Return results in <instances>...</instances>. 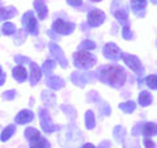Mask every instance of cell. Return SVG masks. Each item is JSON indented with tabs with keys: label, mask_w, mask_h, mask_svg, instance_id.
<instances>
[{
	"label": "cell",
	"mask_w": 157,
	"mask_h": 148,
	"mask_svg": "<svg viewBox=\"0 0 157 148\" xmlns=\"http://www.w3.org/2000/svg\"><path fill=\"white\" fill-rule=\"evenodd\" d=\"M97 77L100 79V81L107 84L113 88H121L126 83L127 73L123 67L121 66H104L98 68L96 72Z\"/></svg>",
	"instance_id": "cell-1"
},
{
	"label": "cell",
	"mask_w": 157,
	"mask_h": 148,
	"mask_svg": "<svg viewBox=\"0 0 157 148\" xmlns=\"http://www.w3.org/2000/svg\"><path fill=\"white\" fill-rule=\"evenodd\" d=\"M72 59H73L75 67L80 68V70H89V68H92L97 63L96 56L86 50H78L77 53L73 54Z\"/></svg>",
	"instance_id": "cell-2"
},
{
	"label": "cell",
	"mask_w": 157,
	"mask_h": 148,
	"mask_svg": "<svg viewBox=\"0 0 157 148\" xmlns=\"http://www.w3.org/2000/svg\"><path fill=\"white\" fill-rule=\"evenodd\" d=\"M25 138L30 143V148H50V142L45 139L37 129L28 127L25 130Z\"/></svg>",
	"instance_id": "cell-3"
},
{
	"label": "cell",
	"mask_w": 157,
	"mask_h": 148,
	"mask_svg": "<svg viewBox=\"0 0 157 148\" xmlns=\"http://www.w3.org/2000/svg\"><path fill=\"white\" fill-rule=\"evenodd\" d=\"M111 13L119 22H122L124 26H127L128 22V9L124 6L123 0H114L111 4Z\"/></svg>",
	"instance_id": "cell-4"
},
{
	"label": "cell",
	"mask_w": 157,
	"mask_h": 148,
	"mask_svg": "<svg viewBox=\"0 0 157 148\" xmlns=\"http://www.w3.org/2000/svg\"><path fill=\"white\" fill-rule=\"evenodd\" d=\"M38 114H39V122H41L42 130L45 132H47V134H51V132H55V131L59 130V126L55 125V123H52L47 109H45V107H41V109L38 110Z\"/></svg>",
	"instance_id": "cell-5"
},
{
	"label": "cell",
	"mask_w": 157,
	"mask_h": 148,
	"mask_svg": "<svg viewBox=\"0 0 157 148\" xmlns=\"http://www.w3.org/2000/svg\"><path fill=\"white\" fill-rule=\"evenodd\" d=\"M22 28H24V32H26L32 36H37L38 34V24H37V20L34 17V14L32 11L26 12L25 14L22 16Z\"/></svg>",
	"instance_id": "cell-6"
},
{
	"label": "cell",
	"mask_w": 157,
	"mask_h": 148,
	"mask_svg": "<svg viewBox=\"0 0 157 148\" xmlns=\"http://www.w3.org/2000/svg\"><path fill=\"white\" fill-rule=\"evenodd\" d=\"M75 29H76V25L73 22H68V21H64V20H60V18L55 20L52 24V32H55L56 34H62V36L71 34Z\"/></svg>",
	"instance_id": "cell-7"
},
{
	"label": "cell",
	"mask_w": 157,
	"mask_h": 148,
	"mask_svg": "<svg viewBox=\"0 0 157 148\" xmlns=\"http://www.w3.org/2000/svg\"><path fill=\"white\" fill-rule=\"evenodd\" d=\"M105 18H106V14L102 11H100V9L94 8L88 13V25L92 28H97L105 21Z\"/></svg>",
	"instance_id": "cell-8"
},
{
	"label": "cell",
	"mask_w": 157,
	"mask_h": 148,
	"mask_svg": "<svg viewBox=\"0 0 157 148\" xmlns=\"http://www.w3.org/2000/svg\"><path fill=\"white\" fill-rule=\"evenodd\" d=\"M104 55H105V58L110 59L111 62H118L123 54H122L121 49L118 47L115 43L110 42V43H107V45H105V47H104Z\"/></svg>",
	"instance_id": "cell-9"
},
{
	"label": "cell",
	"mask_w": 157,
	"mask_h": 148,
	"mask_svg": "<svg viewBox=\"0 0 157 148\" xmlns=\"http://www.w3.org/2000/svg\"><path fill=\"white\" fill-rule=\"evenodd\" d=\"M93 72H73L71 76L72 83L77 87H85V84H88V81H93Z\"/></svg>",
	"instance_id": "cell-10"
},
{
	"label": "cell",
	"mask_w": 157,
	"mask_h": 148,
	"mask_svg": "<svg viewBox=\"0 0 157 148\" xmlns=\"http://www.w3.org/2000/svg\"><path fill=\"white\" fill-rule=\"evenodd\" d=\"M123 56V60L127 66H128L132 71H134L135 73H139V75H143L144 72V68H143V64H141L140 59L135 56V55H122Z\"/></svg>",
	"instance_id": "cell-11"
},
{
	"label": "cell",
	"mask_w": 157,
	"mask_h": 148,
	"mask_svg": "<svg viewBox=\"0 0 157 148\" xmlns=\"http://www.w3.org/2000/svg\"><path fill=\"white\" fill-rule=\"evenodd\" d=\"M48 47H50V51H51V54L54 55V58L58 60V63L60 64L63 68H66L67 67V59H66V56H64V54H63V51H62V49L59 47L55 42H50V45H48Z\"/></svg>",
	"instance_id": "cell-12"
},
{
	"label": "cell",
	"mask_w": 157,
	"mask_h": 148,
	"mask_svg": "<svg viewBox=\"0 0 157 148\" xmlns=\"http://www.w3.org/2000/svg\"><path fill=\"white\" fill-rule=\"evenodd\" d=\"M130 6H131V11L134 12L137 17L145 16L147 0H130Z\"/></svg>",
	"instance_id": "cell-13"
},
{
	"label": "cell",
	"mask_w": 157,
	"mask_h": 148,
	"mask_svg": "<svg viewBox=\"0 0 157 148\" xmlns=\"http://www.w3.org/2000/svg\"><path fill=\"white\" fill-rule=\"evenodd\" d=\"M29 66H30V77H29V80H30L32 85H36V84L41 80L42 71H41V68H39V66L34 62H30Z\"/></svg>",
	"instance_id": "cell-14"
},
{
	"label": "cell",
	"mask_w": 157,
	"mask_h": 148,
	"mask_svg": "<svg viewBox=\"0 0 157 148\" xmlns=\"http://www.w3.org/2000/svg\"><path fill=\"white\" fill-rule=\"evenodd\" d=\"M33 119H34V113L32 110H26V109L21 110L16 115V118H14V121H16V123H18V125H25V123L32 122Z\"/></svg>",
	"instance_id": "cell-15"
},
{
	"label": "cell",
	"mask_w": 157,
	"mask_h": 148,
	"mask_svg": "<svg viewBox=\"0 0 157 148\" xmlns=\"http://www.w3.org/2000/svg\"><path fill=\"white\" fill-rule=\"evenodd\" d=\"M46 84H47V87L52 91H59L66 85L64 80L59 76H48L47 80H46Z\"/></svg>",
	"instance_id": "cell-16"
},
{
	"label": "cell",
	"mask_w": 157,
	"mask_h": 148,
	"mask_svg": "<svg viewBox=\"0 0 157 148\" xmlns=\"http://www.w3.org/2000/svg\"><path fill=\"white\" fill-rule=\"evenodd\" d=\"M34 8H36L39 20H43L47 16L48 9H47V6H46L45 0H34Z\"/></svg>",
	"instance_id": "cell-17"
},
{
	"label": "cell",
	"mask_w": 157,
	"mask_h": 148,
	"mask_svg": "<svg viewBox=\"0 0 157 148\" xmlns=\"http://www.w3.org/2000/svg\"><path fill=\"white\" fill-rule=\"evenodd\" d=\"M17 14V9L14 7H0V21L13 18Z\"/></svg>",
	"instance_id": "cell-18"
},
{
	"label": "cell",
	"mask_w": 157,
	"mask_h": 148,
	"mask_svg": "<svg viewBox=\"0 0 157 148\" xmlns=\"http://www.w3.org/2000/svg\"><path fill=\"white\" fill-rule=\"evenodd\" d=\"M13 77L16 79V80L18 83H24L28 79V71H26V68H24L22 66H16L13 68Z\"/></svg>",
	"instance_id": "cell-19"
},
{
	"label": "cell",
	"mask_w": 157,
	"mask_h": 148,
	"mask_svg": "<svg viewBox=\"0 0 157 148\" xmlns=\"http://www.w3.org/2000/svg\"><path fill=\"white\" fill-rule=\"evenodd\" d=\"M141 132L145 138H151V136H155L157 129H156V123L155 122H148V123H144L143 125V129H141Z\"/></svg>",
	"instance_id": "cell-20"
},
{
	"label": "cell",
	"mask_w": 157,
	"mask_h": 148,
	"mask_svg": "<svg viewBox=\"0 0 157 148\" xmlns=\"http://www.w3.org/2000/svg\"><path fill=\"white\" fill-rule=\"evenodd\" d=\"M42 100L45 103H47L48 106H55L56 97L54 95V92H51V91H43L42 92Z\"/></svg>",
	"instance_id": "cell-21"
},
{
	"label": "cell",
	"mask_w": 157,
	"mask_h": 148,
	"mask_svg": "<svg viewBox=\"0 0 157 148\" xmlns=\"http://www.w3.org/2000/svg\"><path fill=\"white\" fill-rule=\"evenodd\" d=\"M55 67H56V62L55 60H46L45 63H43L41 71L48 77V76H51V73H52V71H54V68Z\"/></svg>",
	"instance_id": "cell-22"
},
{
	"label": "cell",
	"mask_w": 157,
	"mask_h": 148,
	"mask_svg": "<svg viewBox=\"0 0 157 148\" xmlns=\"http://www.w3.org/2000/svg\"><path fill=\"white\" fill-rule=\"evenodd\" d=\"M14 131H16V126H14V125H9V126H7L6 129L3 130V132H2L0 140H2V142H7L9 138H11V136L14 134Z\"/></svg>",
	"instance_id": "cell-23"
},
{
	"label": "cell",
	"mask_w": 157,
	"mask_h": 148,
	"mask_svg": "<svg viewBox=\"0 0 157 148\" xmlns=\"http://www.w3.org/2000/svg\"><path fill=\"white\" fill-rule=\"evenodd\" d=\"M139 103L141 106H149L151 103H152V96H151V93L149 92H147V91H143L139 95Z\"/></svg>",
	"instance_id": "cell-24"
},
{
	"label": "cell",
	"mask_w": 157,
	"mask_h": 148,
	"mask_svg": "<svg viewBox=\"0 0 157 148\" xmlns=\"http://www.w3.org/2000/svg\"><path fill=\"white\" fill-rule=\"evenodd\" d=\"M113 135H114L117 143H122V142L124 140V136H126V130H124V127L117 126L115 129H114V131H113Z\"/></svg>",
	"instance_id": "cell-25"
},
{
	"label": "cell",
	"mask_w": 157,
	"mask_h": 148,
	"mask_svg": "<svg viewBox=\"0 0 157 148\" xmlns=\"http://www.w3.org/2000/svg\"><path fill=\"white\" fill-rule=\"evenodd\" d=\"M85 126L88 130H92L94 129L96 126V118H94V114H93V111H86L85 114Z\"/></svg>",
	"instance_id": "cell-26"
},
{
	"label": "cell",
	"mask_w": 157,
	"mask_h": 148,
	"mask_svg": "<svg viewBox=\"0 0 157 148\" xmlns=\"http://www.w3.org/2000/svg\"><path fill=\"white\" fill-rule=\"evenodd\" d=\"M119 109L122 111H124V113H132L135 109H136V105H135V102L134 101H126V102H122L121 105H119Z\"/></svg>",
	"instance_id": "cell-27"
},
{
	"label": "cell",
	"mask_w": 157,
	"mask_h": 148,
	"mask_svg": "<svg viewBox=\"0 0 157 148\" xmlns=\"http://www.w3.org/2000/svg\"><path fill=\"white\" fill-rule=\"evenodd\" d=\"M96 49V43L90 41V39H85V41H82L80 43V46H78V50H86V51H89V50H94Z\"/></svg>",
	"instance_id": "cell-28"
},
{
	"label": "cell",
	"mask_w": 157,
	"mask_h": 148,
	"mask_svg": "<svg viewBox=\"0 0 157 148\" xmlns=\"http://www.w3.org/2000/svg\"><path fill=\"white\" fill-rule=\"evenodd\" d=\"M2 30H3V33L6 34V36H12V34L16 33L17 29H16V26H14L12 22H6V24L3 25Z\"/></svg>",
	"instance_id": "cell-29"
},
{
	"label": "cell",
	"mask_w": 157,
	"mask_h": 148,
	"mask_svg": "<svg viewBox=\"0 0 157 148\" xmlns=\"http://www.w3.org/2000/svg\"><path fill=\"white\" fill-rule=\"evenodd\" d=\"M144 83L151 88V89L156 91V88H157V76H156V75H149V76H147L145 80H144Z\"/></svg>",
	"instance_id": "cell-30"
},
{
	"label": "cell",
	"mask_w": 157,
	"mask_h": 148,
	"mask_svg": "<svg viewBox=\"0 0 157 148\" xmlns=\"http://www.w3.org/2000/svg\"><path fill=\"white\" fill-rule=\"evenodd\" d=\"M26 32L24 30H16V37H14V43L16 45H21V43L26 39Z\"/></svg>",
	"instance_id": "cell-31"
},
{
	"label": "cell",
	"mask_w": 157,
	"mask_h": 148,
	"mask_svg": "<svg viewBox=\"0 0 157 148\" xmlns=\"http://www.w3.org/2000/svg\"><path fill=\"white\" fill-rule=\"evenodd\" d=\"M60 109L64 111L67 115L70 114V119H71V121H73V119L76 118V111H75V109H73V107L67 106V105H62V106H60Z\"/></svg>",
	"instance_id": "cell-32"
},
{
	"label": "cell",
	"mask_w": 157,
	"mask_h": 148,
	"mask_svg": "<svg viewBox=\"0 0 157 148\" xmlns=\"http://www.w3.org/2000/svg\"><path fill=\"white\" fill-rule=\"evenodd\" d=\"M122 37H123L124 39H131L132 37H134V34H132L131 29L128 26H123V29H122Z\"/></svg>",
	"instance_id": "cell-33"
},
{
	"label": "cell",
	"mask_w": 157,
	"mask_h": 148,
	"mask_svg": "<svg viewBox=\"0 0 157 148\" xmlns=\"http://www.w3.org/2000/svg\"><path fill=\"white\" fill-rule=\"evenodd\" d=\"M110 111H111V109H110V106L107 105V103H104V105L100 106V114H101V115L106 117V115L110 114Z\"/></svg>",
	"instance_id": "cell-34"
},
{
	"label": "cell",
	"mask_w": 157,
	"mask_h": 148,
	"mask_svg": "<svg viewBox=\"0 0 157 148\" xmlns=\"http://www.w3.org/2000/svg\"><path fill=\"white\" fill-rule=\"evenodd\" d=\"M14 97H16V91H13V89L7 91V92H4V93H3V98H4V100L11 101V100H13Z\"/></svg>",
	"instance_id": "cell-35"
},
{
	"label": "cell",
	"mask_w": 157,
	"mask_h": 148,
	"mask_svg": "<svg viewBox=\"0 0 157 148\" xmlns=\"http://www.w3.org/2000/svg\"><path fill=\"white\" fill-rule=\"evenodd\" d=\"M14 60H16V63H18V64H22V63H30L32 60L26 56H21V55H16L14 56Z\"/></svg>",
	"instance_id": "cell-36"
},
{
	"label": "cell",
	"mask_w": 157,
	"mask_h": 148,
	"mask_svg": "<svg viewBox=\"0 0 157 148\" xmlns=\"http://www.w3.org/2000/svg\"><path fill=\"white\" fill-rule=\"evenodd\" d=\"M143 125H144V123H137V125L134 127V130H132V135L137 136L139 134H141V129H143Z\"/></svg>",
	"instance_id": "cell-37"
},
{
	"label": "cell",
	"mask_w": 157,
	"mask_h": 148,
	"mask_svg": "<svg viewBox=\"0 0 157 148\" xmlns=\"http://www.w3.org/2000/svg\"><path fill=\"white\" fill-rule=\"evenodd\" d=\"M67 3L70 4V6H72V7L77 8V7H81L82 0H67Z\"/></svg>",
	"instance_id": "cell-38"
},
{
	"label": "cell",
	"mask_w": 157,
	"mask_h": 148,
	"mask_svg": "<svg viewBox=\"0 0 157 148\" xmlns=\"http://www.w3.org/2000/svg\"><path fill=\"white\" fill-rule=\"evenodd\" d=\"M143 143H144V147H145V148H155V143L152 142L149 138H144Z\"/></svg>",
	"instance_id": "cell-39"
},
{
	"label": "cell",
	"mask_w": 157,
	"mask_h": 148,
	"mask_svg": "<svg viewBox=\"0 0 157 148\" xmlns=\"http://www.w3.org/2000/svg\"><path fill=\"white\" fill-rule=\"evenodd\" d=\"M4 81H6V73L3 72V70H2V66H0V87L4 84Z\"/></svg>",
	"instance_id": "cell-40"
},
{
	"label": "cell",
	"mask_w": 157,
	"mask_h": 148,
	"mask_svg": "<svg viewBox=\"0 0 157 148\" xmlns=\"http://www.w3.org/2000/svg\"><path fill=\"white\" fill-rule=\"evenodd\" d=\"M111 147V143L109 140H104L100 143V148H110Z\"/></svg>",
	"instance_id": "cell-41"
},
{
	"label": "cell",
	"mask_w": 157,
	"mask_h": 148,
	"mask_svg": "<svg viewBox=\"0 0 157 148\" xmlns=\"http://www.w3.org/2000/svg\"><path fill=\"white\" fill-rule=\"evenodd\" d=\"M47 34H48V36H50L51 38H54V39H56V38H58V34H56V33H54L52 30H47Z\"/></svg>",
	"instance_id": "cell-42"
},
{
	"label": "cell",
	"mask_w": 157,
	"mask_h": 148,
	"mask_svg": "<svg viewBox=\"0 0 157 148\" xmlns=\"http://www.w3.org/2000/svg\"><path fill=\"white\" fill-rule=\"evenodd\" d=\"M81 148H96V147H94V146H93V144H92V143H85V144H84V146H82Z\"/></svg>",
	"instance_id": "cell-43"
},
{
	"label": "cell",
	"mask_w": 157,
	"mask_h": 148,
	"mask_svg": "<svg viewBox=\"0 0 157 148\" xmlns=\"http://www.w3.org/2000/svg\"><path fill=\"white\" fill-rule=\"evenodd\" d=\"M124 148H140L137 143H134V147H131L130 144H124Z\"/></svg>",
	"instance_id": "cell-44"
},
{
	"label": "cell",
	"mask_w": 157,
	"mask_h": 148,
	"mask_svg": "<svg viewBox=\"0 0 157 148\" xmlns=\"http://www.w3.org/2000/svg\"><path fill=\"white\" fill-rule=\"evenodd\" d=\"M90 2H94V3H97V2H101V0H90Z\"/></svg>",
	"instance_id": "cell-45"
},
{
	"label": "cell",
	"mask_w": 157,
	"mask_h": 148,
	"mask_svg": "<svg viewBox=\"0 0 157 148\" xmlns=\"http://www.w3.org/2000/svg\"><path fill=\"white\" fill-rule=\"evenodd\" d=\"M151 2H152V3H153V4H156V2H157V0H151Z\"/></svg>",
	"instance_id": "cell-46"
}]
</instances>
